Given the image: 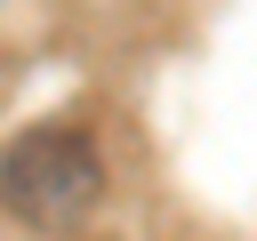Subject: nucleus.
<instances>
[{"label":"nucleus","mask_w":257,"mask_h":241,"mask_svg":"<svg viewBox=\"0 0 257 241\" xmlns=\"http://www.w3.org/2000/svg\"><path fill=\"white\" fill-rule=\"evenodd\" d=\"M0 201H8V217H24L32 233H72V225H88L96 201H104V161H96V145H88L80 129L40 120V129H24V137L0 153Z\"/></svg>","instance_id":"1"}]
</instances>
